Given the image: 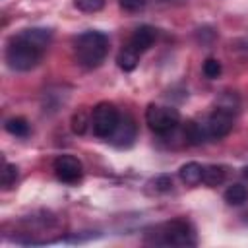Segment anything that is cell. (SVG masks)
<instances>
[{"label": "cell", "mask_w": 248, "mask_h": 248, "mask_svg": "<svg viewBox=\"0 0 248 248\" xmlns=\"http://www.w3.org/2000/svg\"><path fill=\"white\" fill-rule=\"evenodd\" d=\"M203 74H205V78H209V79L219 78V74H221V62L215 60V58H207V60L203 62Z\"/></svg>", "instance_id": "obj_18"}, {"label": "cell", "mask_w": 248, "mask_h": 248, "mask_svg": "<svg viewBox=\"0 0 248 248\" xmlns=\"http://www.w3.org/2000/svg\"><path fill=\"white\" fill-rule=\"evenodd\" d=\"M155 184H157L159 190H169V188L172 186V182H170L169 176H159V178H155Z\"/></svg>", "instance_id": "obj_20"}, {"label": "cell", "mask_w": 248, "mask_h": 248, "mask_svg": "<svg viewBox=\"0 0 248 248\" xmlns=\"http://www.w3.org/2000/svg\"><path fill=\"white\" fill-rule=\"evenodd\" d=\"M16 180H17V167L6 163L4 170H2V186L4 188H12L16 184Z\"/></svg>", "instance_id": "obj_17"}, {"label": "cell", "mask_w": 248, "mask_h": 248, "mask_svg": "<svg viewBox=\"0 0 248 248\" xmlns=\"http://www.w3.org/2000/svg\"><path fill=\"white\" fill-rule=\"evenodd\" d=\"M118 2H120V8L126 12H140L147 4V0H118Z\"/></svg>", "instance_id": "obj_19"}, {"label": "cell", "mask_w": 248, "mask_h": 248, "mask_svg": "<svg viewBox=\"0 0 248 248\" xmlns=\"http://www.w3.org/2000/svg\"><path fill=\"white\" fill-rule=\"evenodd\" d=\"M178 174H180V180H182L184 184H188V186H196V184H200L202 178H203V167H202L200 163L192 161V163L182 165L180 170H178Z\"/></svg>", "instance_id": "obj_11"}, {"label": "cell", "mask_w": 248, "mask_h": 248, "mask_svg": "<svg viewBox=\"0 0 248 248\" xmlns=\"http://www.w3.org/2000/svg\"><path fill=\"white\" fill-rule=\"evenodd\" d=\"M232 114H234V108L217 105V108L200 122L202 130H203V136H205V141L225 138L232 130Z\"/></svg>", "instance_id": "obj_4"}, {"label": "cell", "mask_w": 248, "mask_h": 248, "mask_svg": "<svg viewBox=\"0 0 248 248\" xmlns=\"http://www.w3.org/2000/svg\"><path fill=\"white\" fill-rule=\"evenodd\" d=\"M147 236H153V238H147V242L161 244V246H192V244H196L194 229L182 219L163 223L155 229V232H147Z\"/></svg>", "instance_id": "obj_3"}, {"label": "cell", "mask_w": 248, "mask_h": 248, "mask_svg": "<svg viewBox=\"0 0 248 248\" xmlns=\"http://www.w3.org/2000/svg\"><path fill=\"white\" fill-rule=\"evenodd\" d=\"M140 54H141V52H138L134 46H130V45L126 43V45L120 48L118 56H116L118 68L124 70V72H132V70L138 66V62H140Z\"/></svg>", "instance_id": "obj_10"}, {"label": "cell", "mask_w": 248, "mask_h": 248, "mask_svg": "<svg viewBox=\"0 0 248 248\" xmlns=\"http://www.w3.org/2000/svg\"><path fill=\"white\" fill-rule=\"evenodd\" d=\"M155 39H157V29H155V27H151V25H140V27L134 31V35L130 37L128 45L134 46L138 52H145L147 48L153 46Z\"/></svg>", "instance_id": "obj_9"}, {"label": "cell", "mask_w": 248, "mask_h": 248, "mask_svg": "<svg viewBox=\"0 0 248 248\" xmlns=\"http://www.w3.org/2000/svg\"><path fill=\"white\" fill-rule=\"evenodd\" d=\"M248 200V188L242 184H232L225 190V202L231 205H240Z\"/></svg>", "instance_id": "obj_13"}, {"label": "cell", "mask_w": 248, "mask_h": 248, "mask_svg": "<svg viewBox=\"0 0 248 248\" xmlns=\"http://www.w3.org/2000/svg\"><path fill=\"white\" fill-rule=\"evenodd\" d=\"M223 180H225V169L223 167H217V165L203 167L202 182H205L207 186H219V184H223Z\"/></svg>", "instance_id": "obj_14"}, {"label": "cell", "mask_w": 248, "mask_h": 248, "mask_svg": "<svg viewBox=\"0 0 248 248\" xmlns=\"http://www.w3.org/2000/svg\"><path fill=\"white\" fill-rule=\"evenodd\" d=\"M50 43L48 29H25L17 37H14L6 46V62L12 70L27 72L39 64L45 48Z\"/></svg>", "instance_id": "obj_1"}, {"label": "cell", "mask_w": 248, "mask_h": 248, "mask_svg": "<svg viewBox=\"0 0 248 248\" xmlns=\"http://www.w3.org/2000/svg\"><path fill=\"white\" fill-rule=\"evenodd\" d=\"M54 174L58 180H62L66 184H76L83 176L81 161L74 155H60L54 161Z\"/></svg>", "instance_id": "obj_7"}, {"label": "cell", "mask_w": 248, "mask_h": 248, "mask_svg": "<svg viewBox=\"0 0 248 248\" xmlns=\"http://www.w3.org/2000/svg\"><path fill=\"white\" fill-rule=\"evenodd\" d=\"M136 134H138L136 120L130 114H120V120L116 124L112 136L108 138V141L116 147H130L136 140Z\"/></svg>", "instance_id": "obj_8"}, {"label": "cell", "mask_w": 248, "mask_h": 248, "mask_svg": "<svg viewBox=\"0 0 248 248\" xmlns=\"http://www.w3.org/2000/svg\"><path fill=\"white\" fill-rule=\"evenodd\" d=\"M120 120V114L112 103H99L91 112V128L97 138L108 140Z\"/></svg>", "instance_id": "obj_6"}, {"label": "cell", "mask_w": 248, "mask_h": 248, "mask_svg": "<svg viewBox=\"0 0 248 248\" xmlns=\"http://www.w3.org/2000/svg\"><path fill=\"white\" fill-rule=\"evenodd\" d=\"M76 58L85 68H97L108 52V37L101 31H85L74 43Z\"/></svg>", "instance_id": "obj_2"}, {"label": "cell", "mask_w": 248, "mask_h": 248, "mask_svg": "<svg viewBox=\"0 0 248 248\" xmlns=\"http://www.w3.org/2000/svg\"><path fill=\"white\" fill-rule=\"evenodd\" d=\"M91 126V118H87V114L85 112H76L74 116H72V132L74 134H85L87 132V128Z\"/></svg>", "instance_id": "obj_15"}, {"label": "cell", "mask_w": 248, "mask_h": 248, "mask_svg": "<svg viewBox=\"0 0 248 248\" xmlns=\"http://www.w3.org/2000/svg\"><path fill=\"white\" fill-rule=\"evenodd\" d=\"M6 130L12 134V136H16V138H27L29 136V122L25 120V118H21V116H14V118H8L6 120Z\"/></svg>", "instance_id": "obj_12"}, {"label": "cell", "mask_w": 248, "mask_h": 248, "mask_svg": "<svg viewBox=\"0 0 248 248\" xmlns=\"http://www.w3.org/2000/svg\"><path fill=\"white\" fill-rule=\"evenodd\" d=\"M74 6L85 14H95L105 8V0H74Z\"/></svg>", "instance_id": "obj_16"}, {"label": "cell", "mask_w": 248, "mask_h": 248, "mask_svg": "<svg viewBox=\"0 0 248 248\" xmlns=\"http://www.w3.org/2000/svg\"><path fill=\"white\" fill-rule=\"evenodd\" d=\"M145 122L149 124V128L159 134L165 136L169 132H172L178 124H180V114L176 108L172 107H161V105H149L145 110Z\"/></svg>", "instance_id": "obj_5"}]
</instances>
